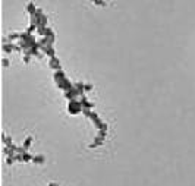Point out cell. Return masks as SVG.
<instances>
[{
  "label": "cell",
  "mask_w": 195,
  "mask_h": 186,
  "mask_svg": "<svg viewBox=\"0 0 195 186\" xmlns=\"http://www.w3.org/2000/svg\"><path fill=\"white\" fill-rule=\"evenodd\" d=\"M54 79H56V84H57L60 88L66 89V91H69V89H72V88H73V87L71 85V82L65 78V75H63V72H62V70H59V72H56V73H54Z\"/></svg>",
  "instance_id": "obj_1"
},
{
  "label": "cell",
  "mask_w": 195,
  "mask_h": 186,
  "mask_svg": "<svg viewBox=\"0 0 195 186\" xmlns=\"http://www.w3.org/2000/svg\"><path fill=\"white\" fill-rule=\"evenodd\" d=\"M81 110H82V104L78 103V101H75V100H71V103H69V111H71L72 114H76V113H79Z\"/></svg>",
  "instance_id": "obj_2"
},
{
  "label": "cell",
  "mask_w": 195,
  "mask_h": 186,
  "mask_svg": "<svg viewBox=\"0 0 195 186\" xmlns=\"http://www.w3.org/2000/svg\"><path fill=\"white\" fill-rule=\"evenodd\" d=\"M50 66H52V68H54V69H59V70H60V63L57 62V59H56V57H52Z\"/></svg>",
  "instance_id": "obj_3"
},
{
  "label": "cell",
  "mask_w": 195,
  "mask_h": 186,
  "mask_svg": "<svg viewBox=\"0 0 195 186\" xmlns=\"http://www.w3.org/2000/svg\"><path fill=\"white\" fill-rule=\"evenodd\" d=\"M81 104H82L84 107H87V108H90V107H93V104H91V103H88V101L85 100V97H82V100H81Z\"/></svg>",
  "instance_id": "obj_4"
},
{
  "label": "cell",
  "mask_w": 195,
  "mask_h": 186,
  "mask_svg": "<svg viewBox=\"0 0 195 186\" xmlns=\"http://www.w3.org/2000/svg\"><path fill=\"white\" fill-rule=\"evenodd\" d=\"M94 2H97V3H100V5H104V0H94Z\"/></svg>",
  "instance_id": "obj_5"
}]
</instances>
